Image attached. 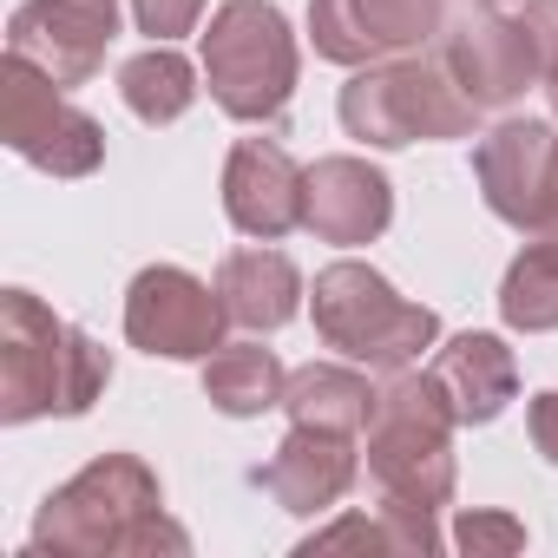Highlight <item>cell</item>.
I'll return each instance as SVG.
<instances>
[{"label": "cell", "mask_w": 558, "mask_h": 558, "mask_svg": "<svg viewBox=\"0 0 558 558\" xmlns=\"http://www.w3.org/2000/svg\"><path fill=\"white\" fill-rule=\"evenodd\" d=\"M27 551L60 558H145V551H191V532L165 519L158 473L138 453H99L66 486L47 493Z\"/></svg>", "instance_id": "cell-1"}, {"label": "cell", "mask_w": 558, "mask_h": 558, "mask_svg": "<svg viewBox=\"0 0 558 558\" xmlns=\"http://www.w3.org/2000/svg\"><path fill=\"white\" fill-rule=\"evenodd\" d=\"M112 381V355L34 290L0 296V421L27 427L47 414H86Z\"/></svg>", "instance_id": "cell-2"}, {"label": "cell", "mask_w": 558, "mask_h": 558, "mask_svg": "<svg viewBox=\"0 0 558 558\" xmlns=\"http://www.w3.org/2000/svg\"><path fill=\"white\" fill-rule=\"evenodd\" d=\"M453 427L460 421H453V408L427 368L388 375L375 421H368V480L381 486V499H408V506L440 512L453 499V480H460Z\"/></svg>", "instance_id": "cell-3"}, {"label": "cell", "mask_w": 558, "mask_h": 558, "mask_svg": "<svg viewBox=\"0 0 558 558\" xmlns=\"http://www.w3.org/2000/svg\"><path fill=\"white\" fill-rule=\"evenodd\" d=\"M296 34L276 0H223L204 27V86L236 125H283L296 99Z\"/></svg>", "instance_id": "cell-4"}, {"label": "cell", "mask_w": 558, "mask_h": 558, "mask_svg": "<svg viewBox=\"0 0 558 558\" xmlns=\"http://www.w3.org/2000/svg\"><path fill=\"white\" fill-rule=\"evenodd\" d=\"M473 125H480V106L447 80L440 60H421V53L355 66V80L342 86V132L375 145V151L473 138Z\"/></svg>", "instance_id": "cell-5"}, {"label": "cell", "mask_w": 558, "mask_h": 558, "mask_svg": "<svg viewBox=\"0 0 558 558\" xmlns=\"http://www.w3.org/2000/svg\"><path fill=\"white\" fill-rule=\"evenodd\" d=\"M310 310H316V336L329 349H342L349 362L362 368H381V375H401L414 368L434 342H440V316L427 303H408L395 296V283L381 269L342 256L316 276L310 290Z\"/></svg>", "instance_id": "cell-6"}, {"label": "cell", "mask_w": 558, "mask_h": 558, "mask_svg": "<svg viewBox=\"0 0 558 558\" xmlns=\"http://www.w3.org/2000/svg\"><path fill=\"white\" fill-rule=\"evenodd\" d=\"M0 138L47 178H93L106 165V125L80 112L66 86H53L21 53H8V66H0Z\"/></svg>", "instance_id": "cell-7"}, {"label": "cell", "mask_w": 558, "mask_h": 558, "mask_svg": "<svg viewBox=\"0 0 558 558\" xmlns=\"http://www.w3.org/2000/svg\"><path fill=\"white\" fill-rule=\"evenodd\" d=\"M434 60L447 66V80L480 106V112H499L512 99H525L532 86H545V66H538V47L519 21H506L499 8H466L434 34Z\"/></svg>", "instance_id": "cell-8"}, {"label": "cell", "mask_w": 558, "mask_h": 558, "mask_svg": "<svg viewBox=\"0 0 558 558\" xmlns=\"http://www.w3.org/2000/svg\"><path fill=\"white\" fill-rule=\"evenodd\" d=\"M223 296L178 263H151L125 290V342L165 362H210L223 349Z\"/></svg>", "instance_id": "cell-9"}, {"label": "cell", "mask_w": 558, "mask_h": 558, "mask_svg": "<svg viewBox=\"0 0 558 558\" xmlns=\"http://www.w3.org/2000/svg\"><path fill=\"white\" fill-rule=\"evenodd\" d=\"M551 178H558V125L551 119H499L473 145V184H480L486 210L525 236L545 217Z\"/></svg>", "instance_id": "cell-10"}, {"label": "cell", "mask_w": 558, "mask_h": 558, "mask_svg": "<svg viewBox=\"0 0 558 558\" xmlns=\"http://www.w3.org/2000/svg\"><path fill=\"white\" fill-rule=\"evenodd\" d=\"M447 27V0H310V40L336 66H375L427 47Z\"/></svg>", "instance_id": "cell-11"}, {"label": "cell", "mask_w": 558, "mask_h": 558, "mask_svg": "<svg viewBox=\"0 0 558 558\" xmlns=\"http://www.w3.org/2000/svg\"><path fill=\"white\" fill-rule=\"evenodd\" d=\"M119 34V0H21L8 21V53L34 60L53 86H86Z\"/></svg>", "instance_id": "cell-12"}, {"label": "cell", "mask_w": 558, "mask_h": 558, "mask_svg": "<svg viewBox=\"0 0 558 558\" xmlns=\"http://www.w3.org/2000/svg\"><path fill=\"white\" fill-rule=\"evenodd\" d=\"M355 473H362L355 434H329V427H296V421H290V434L276 440V453H269L250 480H256L276 506H283V512L316 519V512H329V506L349 499Z\"/></svg>", "instance_id": "cell-13"}, {"label": "cell", "mask_w": 558, "mask_h": 558, "mask_svg": "<svg viewBox=\"0 0 558 558\" xmlns=\"http://www.w3.org/2000/svg\"><path fill=\"white\" fill-rule=\"evenodd\" d=\"M388 223H395V184L368 158L336 151L303 171V230H316L323 243L355 250V243H375Z\"/></svg>", "instance_id": "cell-14"}, {"label": "cell", "mask_w": 558, "mask_h": 558, "mask_svg": "<svg viewBox=\"0 0 558 558\" xmlns=\"http://www.w3.org/2000/svg\"><path fill=\"white\" fill-rule=\"evenodd\" d=\"M223 217L256 243L290 236L303 223V165L276 138H236L223 158Z\"/></svg>", "instance_id": "cell-15"}, {"label": "cell", "mask_w": 558, "mask_h": 558, "mask_svg": "<svg viewBox=\"0 0 558 558\" xmlns=\"http://www.w3.org/2000/svg\"><path fill=\"white\" fill-rule=\"evenodd\" d=\"M427 375L440 381V395H447V408H453L460 427L499 421L506 401L519 395V362H512V349H506L499 336H486V329H466V336L440 342L434 362H427Z\"/></svg>", "instance_id": "cell-16"}, {"label": "cell", "mask_w": 558, "mask_h": 558, "mask_svg": "<svg viewBox=\"0 0 558 558\" xmlns=\"http://www.w3.org/2000/svg\"><path fill=\"white\" fill-rule=\"evenodd\" d=\"M217 296H223V310H230L236 329L269 336V329H283V323L303 310V269H296L283 250L250 243V250H230V256H223Z\"/></svg>", "instance_id": "cell-17"}, {"label": "cell", "mask_w": 558, "mask_h": 558, "mask_svg": "<svg viewBox=\"0 0 558 558\" xmlns=\"http://www.w3.org/2000/svg\"><path fill=\"white\" fill-rule=\"evenodd\" d=\"M283 388H290V368L263 342H223L204 362V401L230 421H256L269 408H283Z\"/></svg>", "instance_id": "cell-18"}, {"label": "cell", "mask_w": 558, "mask_h": 558, "mask_svg": "<svg viewBox=\"0 0 558 558\" xmlns=\"http://www.w3.org/2000/svg\"><path fill=\"white\" fill-rule=\"evenodd\" d=\"M375 388L368 375L355 368H336V362H310V368H290V388H283V408L296 427H329V434H362L375 421Z\"/></svg>", "instance_id": "cell-19"}, {"label": "cell", "mask_w": 558, "mask_h": 558, "mask_svg": "<svg viewBox=\"0 0 558 558\" xmlns=\"http://www.w3.org/2000/svg\"><path fill=\"white\" fill-rule=\"evenodd\" d=\"M119 99L145 125H171V119H184L197 106V66L171 40H151L145 53H132L119 66Z\"/></svg>", "instance_id": "cell-20"}, {"label": "cell", "mask_w": 558, "mask_h": 558, "mask_svg": "<svg viewBox=\"0 0 558 558\" xmlns=\"http://www.w3.org/2000/svg\"><path fill=\"white\" fill-rule=\"evenodd\" d=\"M499 316H506V329H525V336L558 329V243L532 236L512 256L506 283H499Z\"/></svg>", "instance_id": "cell-21"}, {"label": "cell", "mask_w": 558, "mask_h": 558, "mask_svg": "<svg viewBox=\"0 0 558 558\" xmlns=\"http://www.w3.org/2000/svg\"><path fill=\"white\" fill-rule=\"evenodd\" d=\"M447 545H460V551H473V558H512V551H525V525H519L512 512H493V506H466V512L453 519Z\"/></svg>", "instance_id": "cell-22"}, {"label": "cell", "mask_w": 558, "mask_h": 558, "mask_svg": "<svg viewBox=\"0 0 558 558\" xmlns=\"http://www.w3.org/2000/svg\"><path fill=\"white\" fill-rule=\"evenodd\" d=\"M197 14H204V0H132V21H138V34H151V40L191 34Z\"/></svg>", "instance_id": "cell-23"}, {"label": "cell", "mask_w": 558, "mask_h": 558, "mask_svg": "<svg viewBox=\"0 0 558 558\" xmlns=\"http://www.w3.org/2000/svg\"><path fill=\"white\" fill-rule=\"evenodd\" d=\"M329 545H375V551H395V538H388L381 512H375V519L349 512V519H336V525H323V532H310V538H303V551H329Z\"/></svg>", "instance_id": "cell-24"}, {"label": "cell", "mask_w": 558, "mask_h": 558, "mask_svg": "<svg viewBox=\"0 0 558 558\" xmlns=\"http://www.w3.org/2000/svg\"><path fill=\"white\" fill-rule=\"evenodd\" d=\"M519 27L532 34V47H538V66H545V80H551V73H558V0H525Z\"/></svg>", "instance_id": "cell-25"}, {"label": "cell", "mask_w": 558, "mask_h": 558, "mask_svg": "<svg viewBox=\"0 0 558 558\" xmlns=\"http://www.w3.org/2000/svg\"><path fill=\"white\" fill-rule=\"evenodd\" d=\"M525 434H532V447L558 466V388L532 395V408H525Z\"/></svg>", "instance_id": "cell-26"}, {"label": "cell", "mask_w": 558, "mask_h": 558, "mask_svg": "<svg viewBox=\"0 0 558 558\" xmlns=\"http://www.w3.org/2000/svg\"><path fill=\"white\" fill-rule=\"evenodd\" d=\"M532 236L558 243V178H551V197H545V217H538V230H532Z\"/></svg>", "instance_id": "cell-27"}, {"label": "cell", "mask_w": 558, "mask_h": 558, "mask_svg": "<svg viewBox=\"0 0 558 558\" xmlns=\"http://www.w3.org/2000/svg\"><path fill=\"white\" fill-rule=\"evenodd\" d=\"M545 93H551V112H558V73H551V80H545Z\"/></svg>", "instance_id": "cell-28"}, {"label": "cell", "mask_w": 558, "mask_h": 558, "mask_svg": "<svg viewBox=\"0 0 558 558\" xmlns=\"http://www.w3.org/2000/svg\"><path fill=\"white\" fill-rule=\"evenodd\" d=\"M473 8H499V0H473Z\"/></svg>", "instance_id": "cell-29"}]
</instances>
